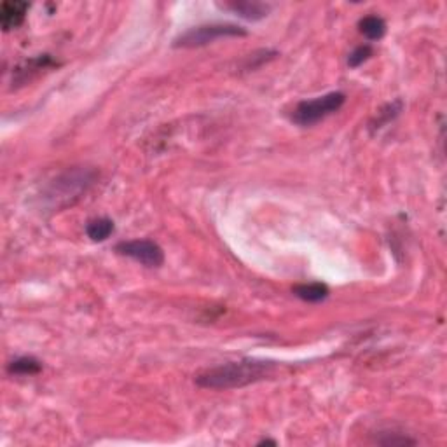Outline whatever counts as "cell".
Wrapping results in <instances>:
<instances>
[{"label":"cell","instance_id":"obj_1","mask_svg":"<svg viewBox=\"0 0 447 447\" xmlns=\"http://www.w3.org/2000/svg\"><path fill=\"white\" fill-rule=\"evenodd\" d=\"M274 372V363L264 360H240L206 369L196 376V384L208 390H231L267 379Z\"/></svg>","mask_w":447,"mask_h":447},{"label":"cell","instance_id":"obj_2","mask_svg":"<svg viewBox=\"0 0 447 447\" xmlns=\"http://www.w3.org/2000/svg\"><path fill=\"white\" fill-rule=\"evenodd\" d=\"M345 102L346 95L341 91L327 93V95L318 96L315 100H304L294 109L292 121L302 128H308V126L316 125V123L332 116L334 112H338L345 105Z\"/></svg>","mask_w":447,"mask_h":447},{"label":"cell","instance_id":"obj_3","mask_svg":"<svg viewBox=\"0 0 447 447\" xmlns=\"http://www.w3.org/2000/svg\"><path fill=\"white\" fill-rule=\"evenodd\" d=\"M95 177L96 173L91 170L67 171V173L54 180L49 198H56V208H60L61 205H72L95 182Z\"/></svg>","mask_w":447,"mask_h":447},{"label":"cell","instance_id":"obj_4","mask_svg":"<svg viewBox=\"0 0 447 447\" xmlns=\"http://www.w3.org/2000/svg\"><path fill=\"white\" fill-rule=\"evenodd\" d=\"M246 30L229 23H212V25L194 26L175 39V47H201L222 37H245Z\"/></svg>","mask_w":447,"mask_h":447},{"label":"cell","instance_id":"obj_5","mask_svg":"<svg viewBox=\"0 0 447 447\" xmlns=\"http://www.w3.org/2000/svg\"><path fill=\"white\" fill-rule=\"evenodd\" d=\"M116 252L130 257L136 262L147 267H161L164 262V252L152 240H133V242H121L116 245Z\"/></svg>","mask_w":447,"mask_h":447},{"label":"cell","instance_id":"obj_6","mask_svg":"<svg viewBox=\"0 0 447 447\" xmlns=\"http://www.w3.org/2000/svg\"><path fill=\"white\" fill-rule=\"evenodd\" d=\"M30 4L23 2V0H8L0 8V25L6 32L15 30L25 22L26 11H29Z\"/></svg>","mask_w":447,"mask_h":447},{"label":"cell","instance_id":"obj_7","mask_svg":"<svg viewBox=\"0 0 447 447\" xmlns=\"http://www.w3.org/2000/svg\"><path fill=\"white\" fill-rule=\"evenodd\" d=\"M224 8L229 9V11H233V13H236L240 18L250 19V22H257V19L266 18L271 11L269 4H262V2H249V0L229 2V4H224Z\"/></svg>","mask_w":447,"mask_h":447},{"label":"cell","instance_id":"obj_8","mask_svg":"<svg viewBox=\"0 0 447 447\" xmlns=\"http://www.w3.org/2000/svg\"><path fill=\"white\" fill-rule=\"evenodd\" d=\"M51 67H58L56 61L49 56V54H42V56L32 58V60L25 61L22 67L16 68V82H26L39 74L40 70H47Z\"/></svg>","mask_w":447,"mask_h":447},{"label":"cell","instance_id":"obj_9","mask_svg":"<svg viewBox=\"0 0 447 447\" xmlns=\"http://www.w3.org/2000/svg\"><path fill=\"white\" fill-rule=\"evenodd\" d=\"M292 292L304 302H322L329 297V287L325 283H320V281L295 285Z\"/></svg>","mask_w":447,"mask_h":447},{"label":"cell","instance_id":"obj_10","mask_svg":"<svg viewBox=\"0 0 447 447\" xmlns=\"http://www.w3.org/2000/svg\"><path fill=\"white\" fill-rule=\"evenodd\" d=\"M112 233H114V222L107 217L89 220L88 226H86V235L93 242H105Z\"/></svg>","mask_w":447,"mask_h":447},{"label":"cell","instance_id":"obj_11","mask_svg":"<svg viewBox=\"0 0 447 447\" xmlns=\"http://www.w3.org/2000/svg\"><path fill=\"white\" fill-rule=\"evenodd\" d=\"M359 29L362 32V36L367 37L369 40H379L386 33V22L381 16L370 15L360 19Z\"/></svg>","mask_w":447,"mask_h":447},{"label":"cell","instance_id":"obj_12","mask_svg":"<svg viewBox=\"0 0 447 447\" xmlns=\"http://www.w3.org/2000/svg\"><path fill=\"white\" fill-rule=\"evenodd\" d=\"M40 370H42V363L33 356H19V359L13 360L8 367V372L15 374V376H33Z\"/></svg>","mask_w":447,"mask_h":447},{"label":"cell","instance_id":"obj_13","mask_svg":"<svg viewBox=\"0 0 447 447\" xmlns=\"http://www.w3.org/2000/svg\"><path fill=\"white\" fill-rule=\"evenodd\" d=\"M402 109H404V103H402V100H395V102L384 105L383 109L377 112L376 118L372 119V123H370V130H374V132H376V130L384 128L388 123L393 121V119L400 114Z\"/></svg>","mask_w":447,"mask_h":447},{"label":"cell","instance_id":"obj_14","mask_svg":"<svg viewBox=\"0 0 447 447\" xmlns=\"http://www.w3.org/2000/svg\"><path fill=\"white\" fill-rule=\"evenodd\" d=\"M370 56H372V47H370L369 44H363V46L355 47V49L350 53L348 65L352 68H356V67H360L362 63H366Z\"/></svg>","mask_w":447,"mask_h":447},{"label":"cell","instance_id":"obj_15","mask_svg":"<svg viewBox=\"0 0 447 447\" xmlns=\"http://www.w3.org/2000/svg\"><path fill=\"white\" fill-rule=\"evenodd\" d=\"M383 439H377L376 442L379 444V446H414L416 440L414 439H409V437L402 435V433H383Z\"/></svg>","mask_w":447,"mask_h":447},{"label":"cell","instance_id":"obj_16","mask_svg":"<svg viewBox=\"0 0 447 447\" xmlns=\"http://www.w3.org/2000/svg\"><path fill=\"white\" fill-rule=\"evenodd\" d=\"M257 446H278V442L276 440H271V439H264V440H260L259 444H257Z\"/></svg>","mask_w":447,"mask_h":447}]
</instances>
